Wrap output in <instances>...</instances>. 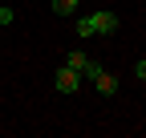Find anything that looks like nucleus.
<instances>
[{
  "label": "nucleus",
  "instance_id": "nucleus-6",
  "mask_svg": "<svg viewBox=\"0 0 146 138\" xmlns=\"http://www.w3.org/2000/svg\"><path fill=\"white\" fill-rule=\"evenodd\" d=\"M0 25H12V8H4V4H0Z\"/></svg>",
  "mask_w": 146,
  "mask_h": 138
},
{
  "label": "nucleus",
  "instance_id": "nucleus-7",
  "mask_svg": "<svg viewBox=\"0 0 146 138\" xmlns=\"http://www.w3.org/2000/svg\"><path fill=\"white\" fill-rule=\"evenodd\" d=\"M142 81H146V77H142Z\"/></svg>",
  "mask_w": 146,
  "mask_h": 138
},
{
  "label": "nucleus",
  "instance_id": "nucleus-4",
  "mask_svg": "<svg viewBox=\"0 0 146 138\" xmlns=\"http://www.w3.org/2000/svg\"><path fill=\"white\" fill-rule=\"evenodd\" d=\"M94 85H98V94H106V98H110V94H118V81H114V77H110V73H106V69H102V73H98V77H94Z\"/></svg>",
  "mask_w": 146,
  "mask_h": 138
},
{
  "label": "nucleus",
  "instance_id": "nucleus-5",
  "mask_svg": "<svg viewBox=\"0 0 146 138\" xmlns=\"http://www.w3.org/2000/svg\"><path fill=\"white\" fill-rule=\"evenodd\" d=\"M77 4H81V0H53V12H57V16H69Z\"/></svg>",
  "mask_w": 146,
  "mask_h": 138
},
{
  "label": "nucleus",
  "instance_id": "nucleus-1",
  "mask_svg": "<svg viewBox=\"0 0 146 138\" xmlns=\"http://www.w3.org/2000/svg\"><path fill=\"white\" fill-rule=\"evenodd\" d=\"M114 29H118V12L102 8V12H89V16L77 21V37H106V33H114Z\"/></svg>",
  "mask_w": 146,
  "mask_h": 138
},
{
  "label": "nucleus",
  "instance_id": "nucleus-2",
  "mask_svg": "<svg viewBox=\"0 0 146 138\" xmlns=\"http://www.w3.org/2000/svg\"><path fill=\"white\" fill-rule=\"evenodd\" d=\"M65 65H69V69H77V73H81V77H89V81L102 73V65H98V61H89L85 53H77V49H73V53L65 57Z\"/></svg>",
  "mask_w": 146,
  "mask_h": 138
},
{
  "label": "nucleus",
  "instance_id": "nucleus-3",
  "mask_svg": "<svg viewBox=\"0 0 146 138\" xmlns=\"http://www.w3.org/2000/svg\"><path fill=\"white\" fill-rule=\"evenodd\" d=\"M77 85H81V73L69 69V65H61V69H57V90H61V94H73Z\"/></svg>",
  "mask_w": 146,
  "mask_h": 138
}]
</instances>
